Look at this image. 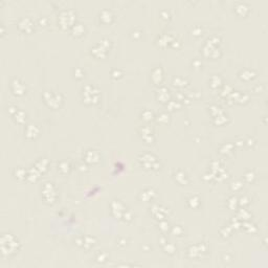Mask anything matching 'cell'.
<instances>
[{
  "label": "cell",
  "mask_w": 268,
  "mask_h": 268,
  "mask_svg": "<svg viewBox=\"0 0 268 268\" xmlns=\"http://www.w3.org/2000/svg\"><path fill=\"white\" fill-rule=\"evenodd\" d=\"M16 87V89H13L15 91V93H18V94H22L23 93V91H24V87H23V85L20 83L19 81H14L13 82V88H15Z\"/></svg>",
  "instance_id": "cell-1"
}]
</instances>
